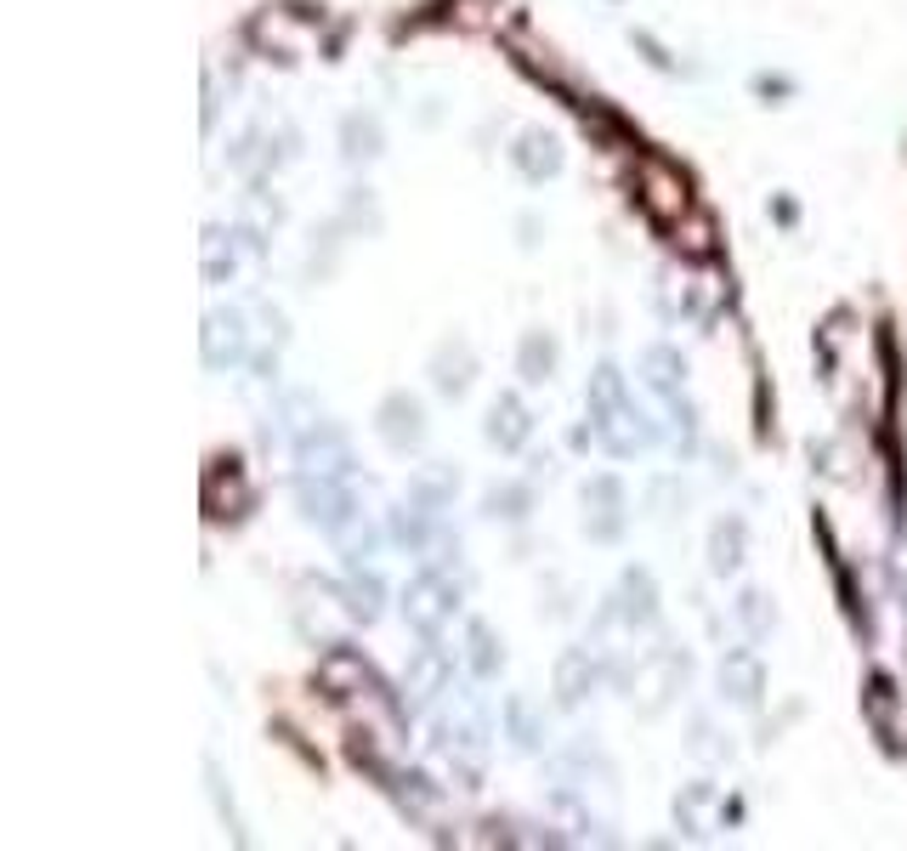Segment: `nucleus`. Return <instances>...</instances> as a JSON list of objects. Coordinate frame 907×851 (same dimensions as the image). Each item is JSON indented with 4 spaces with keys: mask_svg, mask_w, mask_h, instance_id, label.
Returning a JSON list of instances; mask_svg holds the SVG:
<instances>
[{
    "mask_svg": "<svg viewBox=\"0 0 907 851\" xmlns=\"http://www.w3.org/2000/svg\"><path fill=\"white\" fill-rule=\"evenodd\" d=\"M511 159H517L528 177H551V171L562 166V154H556V143L545 137V131H528V137L511 148Z\"/></svg>",
    "mask_w": 907,
    "mask_h": 851,
    "instance_id": "obj_1",
    "label": "nucleus"
},
{
    "mask_svg": "<svg viewBox=\"0 0 907 851\" xmlns=\"http://www.w3.org/2000/svg\"><path fill=\"white\" fill-rule=\"evenodd\" d=\"M488 438H494L499 449H517V443L528 438V409H522L517 398H499V404H494V426H488Z\"/></svg>",
    "mask_w": 907,
    "mask_h": 851,
    "instance_id": "obj_2",
    "label": "nucleus"
},
{
    "mask_svg": "<svg viewBox=\"0 0 907 851\" xmlns=\"http://www.w3.org/2000/svg\"><path fill=\"white\" fill-rule=\"evenodd\" d=\"M737 563H744V522H721L715 529V574H732Z\"/></svg>",
    "mask_w": 907,
    "mask_h": 851,
    "instance_id": "obj_3",
    "label": "nucleus"
},
{
    "mask_svg": "<svg viewBox=\"0 0 907 851\" xmlns=\"http://www.w3.org/2000/svg\"><path fill=\"white\" fill-rule=\"evenodd\" d=\"M551 364H556V347H551L545 336H528V341H522V381H545Z\"/></svg>",
    "mask_w": 907,
    "mask_h": 851,
    "instance_id": "obj_4",
    "label": "nucleus"
},
{
    "mask_svg": "<svg viewBox=\"0 0 907 851\" xmlns=\"http://www.w3.org/2000/svg\"><path fill=\"white\" fill-rule=\"evenodd\" d=\"M755 91H760V97H789L794 86H789V80H771V75H760V80H755Z\"/></svg>",
    "mask_w": 907,
    "mask_h": 851,
    "instance_id": "obj_5",
    "label": "nucleus"
}]
</instances>
